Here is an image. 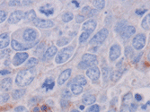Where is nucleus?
<instances>
[{
	"instance_id": "nucleus-1",
	"label": "nucleus",
	"mask_w": 150,
	"mask_h": 112,
	"mask_svg": "<svg viewBox=\"0 0 150 112\" xmlns=\"http://www.w3.org/2000/svg\"><path fill=\"white\" fill-rule=\"evenodd\" d=\"M34 76H35V71L33 68L23 69L17 74V76L16 78V82L17 85L21 87H24L30 85L34 79Z\"/></svg>"
},
{
	"instance_id": "nucleus-2",
	"label": "nucleus",
	"mask_w": 150,
	"mask_h": 112,
	"mask_svg": "<svg viewBox=\"0 0 150 112\" xmlns=\"http://www.w3.org/2000/svg\"><path fill=\"white\" fill-rule=\"evenodd\" d=\"M73 52H74V48L71 46L62 49L59 52V54L56 56V59H55L56 63L57 64H63V63L67 62L72 56Z\"/></svg>"
},
{
	"instance_id": "nucleus-3",
	"label": "nucleus",
	"mask_w": 150,
	"mask_h": 112,
	"mask_svg": "<svg viewBox=\"0 0 150 112\" xmlns=\"http://www.w3.org/2000/svg\"><path fill=\"white\" fill-rule=\"evenodd\" d=\"M108 35H109V31L106 29V28H103V29L100 30L92 38L89 43H90V45H100L107 39Z\"/></svg>"
},
{
	"instance_id": "nucleus-4",
	"label": "nucleus",
	"mask_w": 150,
	"mask_h": 112,
	"mask_svg": "<svg viewBox=\"0 0 150 112\" xmlns=\"http://www.w3.org/2000/svg\"><path fill=\"white\" fill-rule=\"evenodd\" d=\"M82 63L84 64V66H86V68L88 67H93L97 65L98 62V58L95 55L93 54H85L83 57H82Z\"/></svg>"
},
{
	"instance_id": "nucleus-5",
	"label": "nucleus",
	"mask_w": 150,
	"mask_h": 112,
	"mask_svg": "<svg viewBox=\"0 0 150 112\" xmlns=\"http://www.w3.org/2000/svg\"><path fill=\"white\" fill-rule=\"evenodd\" d=\"M146 35L143 33H139V34L136 35L132 40V45H133L134 49L137 50L143 49L146 45Z\"/></svg>"
},
{
	"instance_id": "nucleus-6",
	"label": "nucleus",
	"mask_w": 150,
	"mask_h": 112,
	"mask_svg": "<svg viewBox=\"0 0 150 112\" xmlns=\"http://www.w3.org/2000/svg\"><path fill=\"white\" fill-rule=\"evenodd\" d=\"M38 36H39L38 32L35 29H32V28L26 29L23 33V39L26 42H33V41H36Z\"/></svg>"
},
{
	"instance_id": "nucleus-7",
	"label": "nucleus",
	"mask_w": 150,
	"mask_h": 112,
	"mask_svg": "<svg viewBox=\"0 0 150 112\" xmlns=\"http://www.w3.org/2000/svg\"><path fill=\"white\" fill-rule=\"evenodd\" d=\"M38 43V39L34 42H32L30 44H22V43H19L17 40L16 39H12V42H11V46H12V49H15L16 51H21V50H26V49H32L33 47H34L36 44Z\"/></svg>"
},
{
	"instance_id": "nucleus-8",
	"label": "nucleus",
	"mask_w": 150,
	"mask_h": 112,
	"mask_svg": "<svg viewBox=\"0 0 150 112\" xmlns=\"http://www.w3.org/2000/svg\"><path fill=\"white\" fill-rule=\"evenodd\" d=\"M29 55L28 53L26 52H18L15 55V57L13 58V60H12V63L13 66H21L23 63H24V61L27 60V58H28Z\"/></svg>"
},
{
	"instance_id": "nucleus-9",
	"label": "nucleus",
	"mask_w": 150,
	"mask_h": 112,
	"mask_svg": "<svg viewBox=\"0 0 150 112\" xmlns=\"http://www.w3.org/2000/svg\"><path fill=\"white\" fill-rule=\"evenodd\" d=\"M33 23L35 26L39 28H42V29H48V28H51L54 26V23L51 20H43L40 18H36L33 21Z\"/></svg>"
},
{
	"instance_id": "nucleus-10",
	"label": "nucleus",
	"mask_w": 150,
	"mask_h": 112,
	"mask_svg": "<svg viewBox=\"0 0 150 112\" xmlns=\"http://www.w3.org/2000/svg\"><path fill=\"white\" fill-rule=\"evenodd\" d=\"M23 11H15L13 13H12L9 18H8V23H12V24H15L17 23L18 22H20L23 18Z\"/></svg>"
},
{
	"instance_id": "nucleus-11",
	"label": "nucleus",
	"mask_w": 150,
	"mask_h": 112,
	"mask_svg": "<svg viewBox=\"0 0 150 112\" xmlns=\"http://www.w3.org/2000/svg\"><path fill=\"white\" fill-rule=\"evenodd\" d=\"M86 75L93 82L97 81L100 77V70L97 66H93L86 71Z\"/></svg>"
},
{
	"instance_id": "nucleus-12",
	"label": "nucleus",
	"mask_w": 150,
	"mask_h": 112,
	"mask_svg": "<svg viewBox=\"0 0 150 112\" xmlns=\"http://www.w3.org/2000/svg\"><path fill=\"white\" fill-rule=\"evenodd\" d=\"M120 53H121L120 46H119L117 44L112 45L110 49V59H111V61H115L116 59H118L120 56Z\"/></svg>"
},
{
	"instance_id": "nucleus-13",
	"label": "nucleus",
	"mask_w": 150,
	"mask_h": 112,
	"mask_svg": "<svg viewBox=\"0 0 150 112\" xmlns=\"http://www.w3.org/2000/svg\"><path fill=\"white\" fill-rule=\"evenodd\" d=\"M136 32V29L134 26H126L123 30L121 31L120 35L121 38L124 39H128L129 38H130L134 33Z\"/></svg>"
},
{
	"instance_id": "nucleus-14",
	"label": "nucleus",
	"mask_w": 150,
	"mask_h": 112,
	"mask_svg": "<svg viewBox=\"0 0 150 112\" xmlns=\"http://www.w3.org/2000/svg\"><path fill=\"white\" fill-rule=\"evenodd\" d=\"M96 22H95L94 20H88L87 22H86L83 25V27H82V29H83L84 32H87L89 33L93 32L95 28H96Z\"/></svg>"
},
{
	"instance_id": "nucleus-15",
	"label": "nucleus",
	"mask_w": 150,
	"mask_h": 112,
	"mask_svg": "<svg viewBox=\"0 0 150 112\" xmlns=\"http://www.w3.org/2000/svg\"><path fill=\"white\" fill-rule=\"evenodd\" d=\"M12 82H13L12 78H10V77L4 78L1 82H0V89H1L2 91H5V92L11 90Z\"/></svg>"
},
{
	"instance_id": "nucleus-16",
	"label": "nucleus",
	"mask_w": 150,
	"mask_h": 112,
	"mask_svg": "<svg viewBox=\"0 0 150 112\" xmlns=\"http://www.w3.org/2000/svg\"><path fill=\"white\" fill-rule=\"evenodd\" d=\"M86 83H87V80L84 75H77L69 83V86L72 85H77L80 86H83V85H86Z\"/></svg>"
},
{
	"instance_id": "nucleus-17",
	"label": "nucleus",
	"mask_w": 150,
	"mask_h": 112,
	"mask_svg": "<svg viewBox=\"0 0 150 112\" xmlns=\"http://www.w3.org/2000/svg\"><path fill=\"white\" fill-rule=\"evenodd\" d=\"M70 75H71V69L69 68V69H66L64 71L60 74L59 79H58V83L59 85H62L64 82H66V81L70 77Z\"/></svg>"
},
{
	"instance_id": "nucleus-18",
	"label": "nucleus",
	"mask_w": 150,
	"mask_h": 112,
	"mask_svg": "<svg viewBox=\"0 0 150 112\" xmlns=\"http://www.w3.org/2000/svg\"><path fill=\"white\" fill-rule=\"evenodd\" d=\"M10 42V37L8 33L0 34V49H6Z\"/></svg>"
},
{
	"instance_id": "nucleus-19",
	"label": "nucleus",
	"mask_w": 150,
	"mask_h": 112,
	"mask_svg": "<svg viewBox=\"0 0 150 112\" xmlns=\"http://www.w3.org/2000/svg\"><path fill=\"white\" fill-rule=\"evenodd\" d=\"M57 52H58V48H57V47H55V46H51V47H50V48L46 50V52H45V54H44V58H45V59L51 58L52 57H54V56H55V54H57Z\"/></svg>"
},
{
	"instance_id": "nucleus-20",
	"label": "nucleus",
	"mask_w": 150,
	"mask_h": 112,
	"mask_svg": "<svg viewBox=\"0 0 150 112\" xmlns=\"http://www.w3.org/2000/svg\"><path fill=\"white\" fill-rule=\"evenodd\" d=\"M82 13H83L85 15H86L88 18H91V17H93L94 15H96L97 11L95 9H92L89 6H86V7H84L83 9H82Z\"/></svg>"
},
{
	"instance_id": "nucleus-21",
	"label": "nucleus",
	"mask_w": 150,
	"mask_h": 112,
	"mask_svg": "<svg viewBox=\"0 0 150 112\" xmlns=\"http://www.w3.org/2000/svg\"><path fill=\"white\" fill-rule=\"evenodd\" d=\"M36 13L34 10H30L28 12H26L23 15V19L25 22H32L36 19Z\"/></svg>"
},
{
	"instance_id": "nucleus-22",
	"label": "nucleus",
	"mask_w": 150,
	"mask_h": 112,
	"mask_svg": "<svg viewBox=\"0 0 150 112\" xmlns=\"http://www.w3.org/2000/svg\"><path fill=\"white\" fill-rule=\"evenodd\" d=\"M40 12L42 13H44L45 15L49 16V15H52V13H54V8L50 4H48V5L40 7Z\"/></svg>"
},
{
	"instance_id": "nucleus-23",
	"label": "nucleus",
	"mask_w": 150,
	"mask_h": 112,
	"mask_svg": "<svg viewBox=\"0 0 150 112\" xmlns=\"http://www.w3.org/2000/svg\"><path fill=\"white\" fill-rule=\"evenodd\" d=\"M55 86V82H54L51 78H48L45 80L44 83L42 85V88H45L46 91H50V90H52Z\"/></svg>"
},
{
	"instance_id": "nucleus-24",
	"label": "nucleus",
	"mask_w": 150,
	"mask_h": 112,
	"mask_svg": "<svg viewBox=\"0 0 150 112\" xmlns=\"http://www.w3.org/2000/svg\"><path fill=\"white\" fill-rule=\"evenodd\" d=\"M26 91L24 89H19V90H15L12 93V96L15 100H18L20 98H22L25 94Z\"/></svg>"
},
{
	"instance_id": "nucleus-25",
	"label": "nucleus",
	"mask_w": 150,
	"mask_h": 112,
	"mask_svg": "<svg viewBox=\"0 0 150 112\" xmlns=\"http://www.w3.org/2000/svg\"><path fill=\"white\" fill-rule=\"evenodd\" d=\"M96 101V98L93 95H86L83 98V102L86 105H91V104H93Z\"/></svg>"
},
{
	"instance_id": "nucleus-26",
	"label": "nucleus",
	"mask_w": 150,
	"mask_h": 112,
	"mask_svg": "<svg viewBox=\"0 0 150 112\" xmlns=\"http://www.w3.org/2000/svg\"><path fill=\"white\" fill-rule=\"evenodd\" d=\"M92 3L98 10H102L105 6V1H103V0H94V1H92Z\"/></svg>"
},
{
	"instance_id": "nucleus-27",
	"label": "nucleus",
	"mask_w": 150,
	"mask_h": 112,
	"mask_svg": "<svg viewBox=\"0 0 150 112\" xmlns=\"http://www.w3.org/2000/svg\"><path fill=\"white\" fill-rule=\"evenodd\" d=\"M71 91H72L73 94L78 95V94L82 93V92H83V87L80 86V85H71Z\"/></svg>"
},
{
	"instance_id": "nucleus-28",
	"label": "nucleus",
	"mask_w": 150,
	"mask_h": 112,
	"mask_svg": "<svg viewBox=\"0 0 150 112\" xmlns=\"http://www.w3.org/2000/svg\"><path fill=\"white\" fill-rule=\"evenodd\" d=\"M149 20H150V15L148 13V15H146V17L143 19V21L141 23V26H142L143 29L149 30Z\"/></svg>"
},
{
	"instance_id": "nucleus-29",
	"label": "nucleus",
	"mask_w": 150,
	"mask_h": 112,
	"mask_svg": "<svg viewBox=\"0 0 150 112\" xmlns=\"http://www.w3.org/2000/svg\"><path fill=\"white\" fill-rule=\"evenodd\" d=\"M73 18H74L73 13H69V12L65 13L64 15H62V21H63L64 23H69V22L72 21Z\"/></svg>"
},
{
	"instance_id": "nucleus-30",
	"label": "nucleus",
	"mask_w": 150,
	"mask_h": 112,
	"mask_svg": "<svg viewBox=\"0 0 150 112\" xmlns=\"http://www.w3.org/2000/svg\"><path fill=\"white\" fill-rule=\"evenodd\" d=\"M132 98L133 97H132V94L130 92H129L126 95H124L123 99H122V105H123V106H128V104L131 101Z\"/></svg>"
},
{
	"instance_id": "nucleus-31",
	"label": "nucleus",
	"mask_w": 150,
	"mask_h": 112,
	"mask_svg": "<svg viewBox=\"0 0 150 112\" xmlns=\"http://www.w3.org/2000/svg\"><path fill=\"white\" fill-rule=\"evenodd\" d=\"M126 24H127V22L125 20L123 21H120V23H117L116 27H115V31L118 32H121V31L124 29V28L126 27Z\"/></svg>"
},
{
	"instance_id": "nucleus-32",
	"label": "nucleus",
	"mask_w": 150,
	"mask_h": 112,
	"mask_svg": "<svg viewBox=\"0 0 150 112\" xmlns=\"http://www.w3.org/2000/svg\"><path fill=\"white\" fill-rule=\"evenodd\" d=\"M69 42V38H67V37H62L61 39H59L57 41V46H59V47H63V46L67 45Z\"/></svg>"
},
{
	"instance_id": "nucleus-33",
	"label": "nucleus",
	"mask_w": 150,
	"mask_h": 112,
	"mask_svg": "<svg viewBox=\"0 0 150 112\" xmlns=\"http://www.w3.org/2000/svg\"><path fill=\"white\" fill-rule=\"evenodd\" d=\"M45 49V43L44 42H42L40 44H39L35 49V55L37 56H40V54L43 53V50Z\"/></svg>"
},
{
	"instance_id": "nucleus-34",
	"label": "nucleus",
	"mask_w": 150,
	"mask_h": 112,
	"mask_svg": "<svg viewBox=\"0 0 150 112\" xmlns=\"http://www.w3.org/2000/svg\"><path fill=\"white\" fill-rule=\"evenodd\" d=\"M38 59L37 58H30L28 61L26 62V64H25V66L26 67H33L34 66H36L37 64H38Z\"/></svg>"
},
{
	"instance_id": "nucleus-35",
	"label": "nucleus",
	"mask_w": 150,
	"mask_h": 112,
	"mask_svg": "<svg viewBox=\"0 0 150 112\" xmlns=\"http://www.w3.org/2000/svg\"><path fill=\"white\" fill-rule=\"evenodd\" d=\"M122 75V72H120V71H114L112 75H111V79L113 81V82H117L120 77Z\"/></svg>"
},
{
	"instance_id": "nucleus-36",
	"label": "nucleus",
	"mask_w": 150,
	"mask_h": 112,
	"mask_svg": "<svg viewBox=\"0 0 150 112\" xmlns=\"http://www.w3.org/2000/svg\"><path fill=\"white\" fill-rule=\"evenodd\" d=\"M89 36H90V33H89V32H84L83 33L81 34V36H80V38H79V42H80V43L85 42V41L89 38Z\"/></svg>"
},
{
	"instance_id": "nucleus-37",
	"label": "nucleus",
	"mask_w": 150,
	"mask_h": 112,
	"mask_svg": "<svg viewBox=\"0 0 150 112\" xmlns=\"http://www.w3.org/2000/svg\"><path fill=\"white\" fill-rule=\"evenodd\" d=\"M62 97L64 98V100L65 99H69V98L72 97V93L69 90H67V89H64L63 92H62Z\"/></svg>"
},
{
	"instance_id": "nucleus-38",
	"label": "nucleus",
	"mask_w": 150,
	"mask_h": 112,
	"mask_svg": "<svg viewBox=\"0 0 150 112\" xmlns=\"http://www.w3.org/2000/svg\"><path fill=\"white\" fill-rule=\"evenodd\" d=\"M100 111V107L96 104H94V105H92L87 110L86 112H99Z\"/></svg>"
},
{
	"instance_id": "nucleus-39",
	"label": "nucleus",
	"mask_w": 150,
	"mask_h": 112,
	"mask_svg": "<svg viewBox=\"0 0 150 112\" xmlns=\"http://www.w3.org/2000/svg\"><path fill=\"white\" fill-rule=\"evenodd\" d=\"M6 16H7V13L3 10H0V23H3L6 19Z\"/></svg>"
},
{
	"instance_id": "nucleus-40",
	"label": "nucleus",
	"mask_w": 150,
	"mask_h": 112,
	"mask_svg": "<svg viewBox=\"0 0 150 112\" xmlns=\"http://www.w3.org/2000/svg\"><path fill=\"white\" fill-rule=\"evenodd\" d=\"M85 19H86V17H85L84 15H76V22L77 23H83V22L85 21Z\"/></svg>"
},
{
	"instance_id": "nucleus-41",
	"label": "nucleus",
	"mask_w": 150,
	"mask_h": 112,
	"mask_svg": "<svg viewBox=\"0 0 150 112\" xmlns=\"http://www.w3.org/2000/svg\"><path fill=\"white\" fill-rule=\"evenodd\" d=\"M133 54V49L130 48V47H127L125 49V55H126V57H130V56H132Z\"/></svg>"
},
{
	"instance_id": "nucleus-42",
	"label": "nucleus",
	"mask_w": 150,
	"mask_h": 112,
	"mask_svg": "<svg viewBox=\"0 0 150 112\" xmlns=\"http://www.w3.org/2000/svg\"><path fill=\"white\" fill-rule=\"evenodd\" d=\"M15 111L16 112H28V111H27V109H26V108L23 107V106H18V107H16L15 108Z\"/></svg>"
},
{
	"instance_id": "nucleus-43",
	"label": "nucleus",
	"mask_w": 150,
	"mask_h": 112,
	"mask_svg": "<svg viewBox=\"0 0 150 112\" xmlns=\"http://www.w3.org/2000/svg\"><path fill=\"white\" fill-rule=\"evenodd\" d=\"M120 112H131V111H130L129 106H123V105H122V107L120 108Z\"/></svg>"
},
{
	"instance_id": "nucleus-44",
	"label": "nucleus",
	"mask_w": 150,
	"mask_h": 112,
	"mask_svg": "<svg viewBox=\"0 0 150 112\" xmlns=\"http://www.w3.org/2000/svg\"><path fill=\"white\" fill-rule=\"evenodd\" d=\"M103 79H104V81H105V80H107V77H108V75H109V70H108L107 67H104V68L103 69Z\"/></svg>"
},
{
	"instance_id": "nucleus-45",
	"label": "nucleus",
	"mask_w": 150,
	"mask_h": 112,
	"mask_svg": "<svg viewBox=\"0 0 150 112\" xmlns=\"http://www.w3.org/2000/svg\"><path fill=\"white\" fill-rule=\"evenodd\" d=\"M40 100H42V99H40V98H39V97H33V99L30 101V104H32L33 102V104H36L38 101H40Z\"/></svg>"
},
{
	"instance_id": "nucleus-46",
	"label": "nucleus",
	"mask_w": 150,
	"mask_h": 112,
	"mask_svg": "<svg viewBox=\"0 0 150 112\" xmlns=\"http://www.w3.org/2000/svg\"><path fill=\"white\" fill-rule=\"evenodd\" d=\"M60 105L62 108H67V106H69V101H67V100H61L60 101Z\"/></svg>"
},
{
	"instance_id": "nucleus-47",
	"label": "nucleus",
	"mask_w": 150,
	"mask_h": 112,
	"mask_svg": "<svg viewBox=\"0 0 150 112\" xmlns=\"http://www.w3.org/2000/svg\"><path fill=\"white\" fill-rule=\"evenodd\" d=\"M137 108H138V104H136V103H131V105H130V108H129L130 111H132V112H135L136 110H137Z\"/></svg>"
},
{
	"instance_id": "nucleus-48",
	"label": "nucleus",
	"mask_w": 150,
	"mask_h": 112,
	"mask_svg": "<svg viewBox=\"0 0 150 112\" xmlns=\"http://www.w3.org/2000/svg\"><path fill=\"white\" fill-rule=\"evenodd\" d=\"M9 100V95L8 94H3L2 95V102H6Z\"/></svg>"
},
{
	"instance_id": "nucleus-49",
	"label": "nucleus",
	"mask_w": 150,
	"mask_h": 112,
	"mask_svg": "<svg viewBox=\"0 0 150 112\" xmlns=\"http://www.w3.org/2000/svg\"><path fill=\"white\" fill-rule=\"evenodd\" d=\"M20 1H10L9 2V6H18L20 5Z\"/></svg>"
},
{
	"instance_id": "nucleus-50",
	"label": "nucleus",
	"mask_w": 150,
	"mask_h": 112,
	"mask_svg": "<svg viewBox=\"0 0 150 112\" xmlns=\"http://www.w3.org/2000/svg\"><path fill=\"white\" fill-rule=\"evenodd\" d=\"M142 54H143V53H139V55H138V57H137V58H134V60H133V63H138V62L139 61L140 58L142 57Z\"/></svg>"
},
{
	"instance_id": "nucleus-51",
	"label": "nucleus",
	"mask_w": 150,
	"mask_h": 112,
	"mask_svg": "<svg viewBox=\"0 0 150 112\" xmlns=\"http://www.w3.org/2000/svg\"><path fill=\"white\" fill-rule=\"evenodd\" d=\"M8 74H10V71H8V70H0V75H5Z\"/></svg>"
},
{
	"instance_id": "nucleus-52",
	"label": "nucleus",
	"mask_w": 150,
	"mask_h": 112,
	"mask_svg": "<svg viewBox=\"0 0 150 112\" xmlns=\"http://www.w3.org/2000/svg\"><path fill=\"white\" fill-rule=\"evenodd\" d=\"M144 13H146V10H137L136 11V13H137L138 15H142Z\"/></svg>"
},
{
	"instance_id": "nucleus-53",
	"label": "nucleus",
	"mask_w": 150,
	"mask_h": 112,
	"mask_svg": "<svg viewBox=\"0 0 150 112\" xmlns=\"http://www.w3.org/2000/svg\"><path fill=\"white\" fill-rule=\"evenodd\" d=\"M135 99H136V101H140L142 100V97H141L140 94H136V95H135Z\"/></svg>"
},
{
	"instance_id": "nucleus-54",
	"label": "nucleus",
	"mask_w": 150,
	"mask_h": 112,
	"mask_svg": "<svg viewBox=\"0 0 150 112\" xmlns=\"http://www.w3.org/2000/svg\"><path fill=\"white\" fill-rule=\"evenodd\" d=\"M72 3H73L76 7H78V6H79V3H78V2H76V1H72Z\"/></svg>"
},
{
	"instance_id": "nucleus-55",
	"label": "nucleus",
	"mask_w": 150,
	"mask_h": 112,
	"mask_svg": "<svg viewBox=\"0 0 150 112\" xmlns=\"http://www.w3.org/2000/svg\"><path fill=\"white\" fill-rule=\"evenodd\" d=\"M107 112H117V110L115 108H112V109H110V110L107 111Z\"/></svg>"
},
{
	"instance_id": "nucleus-56",
	"label": "nucleus",
	"mask_w": 150,
	"mask_h": 112,
	"mask_svg": "<svg viewBox=\"0 0 150 112\" xmlns=\"http://www.w3.org/2000/svg\"><path fill=\"white\" fill-rule=\"evenodd\" d=\"M39 110H40L39 108H34V112H39Z\"/></svg>"
},
{
	"instance_id": "nucleus-57",
	"label": "nucleus",
	"mask_w": 150,
	"mask_h": 112,
	"mask_svg": "<svg viewBox=\"0 0 150 112\" xmlns=\"http://www.w3.org/2000/svg\"><path fill=\"white\" fill-rule=\"evenodd\" d=\"M46 108H46L45 106H43V107H42V110H46Z\"/></svg>"
},
{
	"instance_id": "nucleus-58",
	"label": "nucleus",
	"mask_w": 150,
	"mask_h": 112,
	"mask_svg": "<svg viewBox=\"0 0 150 112\" xmlns=\"http://www.w3.org/2000/svg\"><path fill=\"white\" fill-rule=\"evenodd\" d=\"M71 112H80L79 110H76V109H73V110H71Z\"/></svg>"
},
{
	"instance_id": "nucleus-59",
	"label": "nucleus",
	"mask_w": 150,
	"mask_h": 112,
	"mask_svg": "<svg viewBox=\"0 0 150 112\" xmlns=\"http://www.w3.org/2000/svg\"><path fill=\"white\" fill-rule=\"evenodd\" d=\"M84 108H85L84 106H80V109H84Z\"/></svg>"
},
{
	"instance_id": "nucleus-60",
	"label": "nucleus",
	"mask_w": 150,
	"mask_h": 112,
	"mask_svg": "<svg viewBox=\"0 0 150 112\" xmlns=\"http://www.w3.org/2000/svg\"><path fill=\"white\" fill-rule=\"evenodd\" d=\"M146 108V105H144V106H142V108H143V109H145Z\"/></svg>"
}]
</instances>
